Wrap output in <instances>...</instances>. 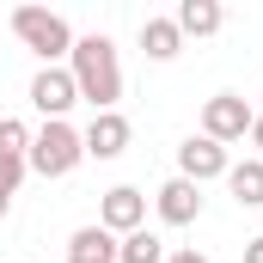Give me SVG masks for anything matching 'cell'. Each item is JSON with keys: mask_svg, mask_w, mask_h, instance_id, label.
Here are the masks:
<instances>
[{"mask_svg": "<svg viewBox=\"0 0 263 263\" xmlns=\"http://www.w3.org/2000/svg\"><path fill=\"white\" fill-rule=\"evenodd\" d=\"M67 73H73L80 98L92 104V117H98V110H117V98H123V67H117V43H110L104 31H92V37H73Z\"/></svg>", "mask_w": 263, "mask_h": 263, "instance_id": "cell-1", "label": "cell"}, {"mask_svg": "<svg viewBox=\"0 0 263 263\" xmlns=\"http://www.w3.org/2000/svg\"><path fill=\"white\" fill-rule=\"evenodd\" d=\"M12 31H18V43L31 55H43V67H62L73 55V31H67L62 12H49V6H18L12 12Z\"/></svg>", "mask_w": 263, "mask_h": 263, "instance_id": "cell-2", "label": "cell"}, {"mask_svg": "<svg viewBox=\"0 0 263 263\" xmlns=\"http://www.w3.org/2000/svg\"><path fill=\"white\" fill-rule=\"evenodd\" d=\"M80 159H86V147H80V129H67V123H43L31 135V153H25V165L37 178H67Z\"/></svg>", "mask_w": 263, "mask_h": 263, "instance_id": "cell-3", "label": "cell"}, {"mask_svg": "<svg viewBox=\"0 0 263 263\" xmlns=\"http://www.w3.org/2000/svg\"><path fill=\"white\" fill-rule=\"evenodd\" d=\"M251 123H257V110H251L239 92H214V98L202 104V135H208V141H220V147H227V141H245Z\"/></svg>", "mask_w": 263, "mask_h": 263, "instance_id": "cell-4", "label": "cell"}, {"mask_svg": "<svg viewBox=\"0 0 263 263\" xmlns=\"http://www.w3.org/2000/svg\"><path fill=\"white\" fill-rule=\"evenodd\" d=\"M98 227H104V233H117V239L141 233V227H147V196H141L135 184L104 190V202H98Z\"/></svg>", "mask_w": 263, "mask_h": 263, "instance_id": "cell-5", "label": "cell"}, {"mask_svg": "<svg viewBox=\"0 0 263 263\" xmlns=\"http://www.w3.org/2000/svg\"><path fill=\"white\" fill-rule=\"evenodd\" d=\"M31 104L43 110V123H62L67 110L80 104L73 73H67V67H37V80H31Z\"/></svg>", "mask_w": 263, "mask_h": 263, "instance_id": "cell-6", "label": "cell"}, {"mask_svg": "<svg viewBox=\"0 0 263 263\" xmlns=\"http://www.w3.org/2000/svg\"><path fill=\"white\" fill-rule=\"evenodd\" d=\"M80 147H86V159H123V147H129V117H123V110H98V117L80 129Z\"/></svg>", "mask_w": 263, "mask_h": 263, "instance_id": "cell-7", "label": "cell"}, {"mask_svg": "<svg viewBox=\"0 0 263 263\" xmlns=\"http://www.w3.org/2000/svg\"><path fill=\"white\" fill-rule=\"evenodd\" d=\"M227 147L220 141H208V135H190L184 147H178V178H190V184H208V178H227Z\"/></svg>", "mask_w": 263, "mask_h": 263, "instance_id": "cell-8", "label": "cell"}, {"mask_svg": "<svg viewBox=\"0 0 263 263\" xmlns=\"http://www.w3.org/2000/svg\"><path fill=\"white\" fill-rule=\"evenodd\" d=\"M153 208H159V220H165V227H190V220H202V184L172 178V184H159Z\"/></svg>", "mask_w": 263, "mask_h": 263, "instance_id": "cell-9", "label": "cell"}, {"mask_svg": "<svg viewBox=\"0 0 263 263\" xmlns=\"http://www.w3.org/2000/svg\"><path fill=\"white\" fill-rule=\"evenodd\" d=\"M172 25H178L184 37H214V31L227 25V12H220V0H178Z\"/></svg>", "mask_w": 263, "mask_h": 263, "instance_id": "cell-10", "label": "cell"}, {"mask_svg": "<svg viewBox=\"0 0 263 263\" xmlns=\"http://www.w3.org/2000/svg\"><path fill=\"white\" fill-rule=\"evenodd\" d=\"M67 263H117V233L104 227H80L67 239Z\"/></svg>", "mask_w": 263, "mask_h": 263, "instance_id": "cell-11", "label": "cell"}, {"mask_svg": "<svg viewBox=\"0 0 263 263\" xmlns=\"http://www.w3.org/2000/svg\"><path fill=\"white\" fill-rule=\"evenodd\" d=\"M178 49H184V31H178L172 18H147V25H141V55H147V62H172Z\"/></svg>", "mask_w": 263, "mask_h": 263, "instance_id": "cell-12", "label": "cell"}, {"mask_svg": "<svg viewBox=\"0 0 263 263\" xmlns=\"http://www.w3.org/2000/svg\"><path fill=\"white\" fill-rule=\"evenodd\" d=\"M227 190L239 208H263V159H245V165H227Z\"/></svg>", "mask_w": 263, "mask_h": 263, "instance_id": "cell-13", "label": "cell"}, {"mask_svg": "<svg viewBox=\"0 0 263 263\" xmlns=\"http://www.w3.org/2000/svg\"><path fill=\"white\" fill-rule=\"evenodd\" d=\"M117 263H165V239L159 233H129V239H117Z\"/></svg>", "mask_w": 263, "mask_h": 263, "instance_id": "cell-14", "label": "cell"}, {"mask_svg": "<svg viewBox=\"0 0 263 263\" xmlns=\"http://www.w3.org/2000/svg\"><path fill=\"white\" fill-rule=\"evenodd\" d=\"M0 153H12V159L31 153V129H25L18 117H0Z\"/></svg>", "mask_w": 263, "mask_h": 263, "instance_id": "cell-15", "label": "cell"}, {"mask_svg": "<svg viewBox=\"0 0 263 263\" xmlns=\"http://www.w3.org/2000/svg\"><path fill=\"white\" fill-rule=\"evenodd\" d=\"M25 172H31L25 159H12V153H0V190H6V196H12V190L25 184Z\"/></svg>", "mask_w": 263, "mask_h": 263, "instance_id": "cell-16", "label": "cell"}, {"mask_svg": "<svg viewBox=\"0 0 263 263\" xmlns=\"http://www.w3.org/2000/svg\"><path fill=\"white\" fill-rule=\"evenodd\" d=\"M165 263H208V257H202V251H190V245H184V251H165Z\"/></svg>", "mask_w": 263, "mask_h": 263, "instance_id": "cell-17", "label": "cell"}, {"mask_svg": "<svg viewBox=\"0 0 263 263\" xmlns=\"http://www.w3.org/2000/svg\"><path fill=\"white\" fill-rule=\"evenodd\" d=\"M245 263H263V233H257V239H245Z\"/></svg>", "mask_w": 263, "mask_h": 263, "instance_id": "cell-18", "label": "cell"}, {"mask_svg": "<svg viewBox=\"0 0 263 263\" xmlns=\"http://www.w3.org/2000/svg\"><path fill=\"white\" fill-rule=\"evenodd\" d=\"M251 141H257V147H263V117H257V123H251Z\"/></svg>", "mask_w": 263, "mask_h": 263, "instance_id": "cell-19", "label": "cell"}, {"mask_svg": "<svg viewBox=\"0 0 263 263\" xmlns=\"http://www.w3.org/2000/svg\"><path fill=\"white\" fill-rule=\"evenodd\" d=\"M6 208H12V196H6V190H0V220H6Z\"/></svg>", "mask_w": 263, "mask_h": 263, "instance_id": "cell-20", "label": "cell"}]
</instances>
